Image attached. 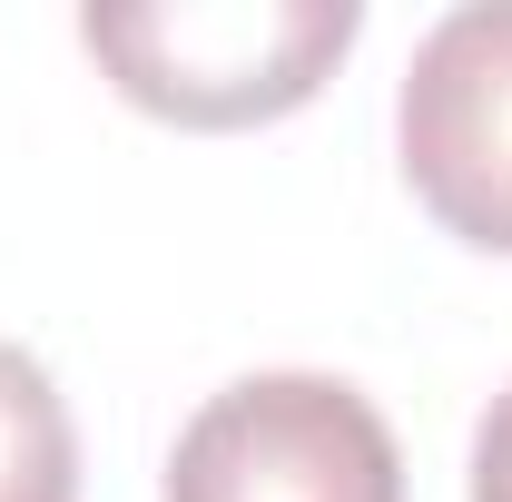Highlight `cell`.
Here are the masks:
<instances>
[{
  "instance_id": "obj_1",
  "label": "cell",
  "mask_w": 512,
  "mask_h": 502,
  "mask_svg": "<svg viewBox=\"0 0 512 502\" xmlns=\"http://www.w3.org/2000/svg\"><path fill=\"white\" fill-rule=\"evenodd\" d=\"M355 0H109L79 10L89 60L128 109L178 128H266L306 109L355 50Z\"/></svg>"
},
{
  "instance_id": "obj_2",
  "label": "cell",
  "mask_w": 512,
  "mask_h": 502,
  "mask_svg": "<svg viewBox=\"0 0 512 502\" xmlns=\"http://www.w3.org/2000/svg\"><path fill=\"white\" fill-rule=\"evenodd\" d=\"M158 502H404V453L345 375H247L188 414Z\"/></svg>"
},
{
  "instance_id": "obj_3",
  "label": "cell",
  "mask_w": 512,
  "mask_h": 502,
  "mask_svg": "<svg viewBox=\"0 0 512 502\" xmlns=\"http://www.w3.org/2000/svg\"><path fill=\"white\" fill-rule=\"evenodd\" d=\"M404 188L434 227L483 256H512V0H473L424 30L394 99Z\"/></svg>"
},
{
  "instance_id": "obj_4",
  "label": "cell",
  "mask_w": 512,
  "mask_h": 502,
  "mask_svg": "<svg viewBox=\"0 0 512 502\" xmlns=\"http://www.w3.org/2000/svg\"><path fill=\"white\" fill-rule=\"evenodd\" d=\"M0 502H79V434L40 355L0 335Z\"/></svg>"
},
{
  "instance_id": "obj_5",
  "label": "cell",
  "mask_w": 512,
  "mask_h": 502,
  "mask_svg": "<svg viewBox=\"0 0 512 502\" xmlns=\"http://www.w3.org/2000/svg\"><path fill=\"white\" fill-rule=\"evenodd\" d=\"M473 502H512V384L493 394V414L473 434Z\"/></svg>"
}]
</instances>
